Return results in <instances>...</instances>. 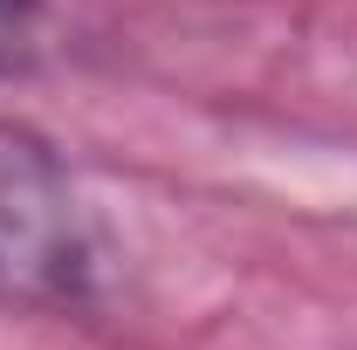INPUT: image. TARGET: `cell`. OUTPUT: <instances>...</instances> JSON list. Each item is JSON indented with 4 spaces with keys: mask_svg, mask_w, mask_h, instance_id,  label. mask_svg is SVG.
Instances as JSON below:
<instances>
[{
    "mask_svg": "<svg viewBox=\"0 0 357 350\" xmlns=\"http://www.w3.org/2000/svg\"><path fill=\"white\" fill-rule=\"evenodd\" d=\"M96 248L76 178L42 131L0 117V309H62L89 303Z\"/></svg>",
    "mask_w": 357,
    "mask_h": 350,
    "instance_id": "obj_1",
    "label": "cell"
},
{
    "mask_svg": "<svg viewBox=\"0 0 357 350\" xmlns=\"http://www.w3.org/2000/svg\"><path fill=\"white\" fill-rule=\"evenodd\" d=\"M42 48V0H0V76L28 69Z\"/></svg>",
    "mask_w": 357,
    "mask_h": 350,
    "instance_id": "obj_2",
    "label": "cell"
}]
</instances>
